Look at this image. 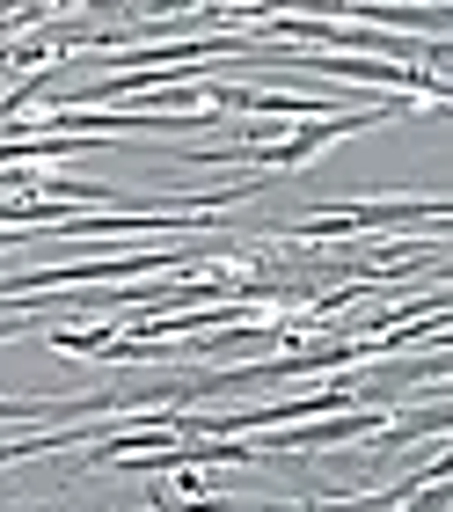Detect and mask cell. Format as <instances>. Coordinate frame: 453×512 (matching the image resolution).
<instances>
[{
    "instance_id": "cell-1",
    "label": "cell",
    "mask_w": 453,
    "mask_h": 512,
    "mask_svg": "<svg viewBox=\"0 0 453 512\" xmlns=\"http://www.w3.org/2000/svg\"><path fill=\"white\" fill-rule=\"evenodd\" d=\"M453 205L446 198H366V205H322V213H300L285 235L293 242H337V235H395V227H446Z\"/></svg>"
}]
</instances>
